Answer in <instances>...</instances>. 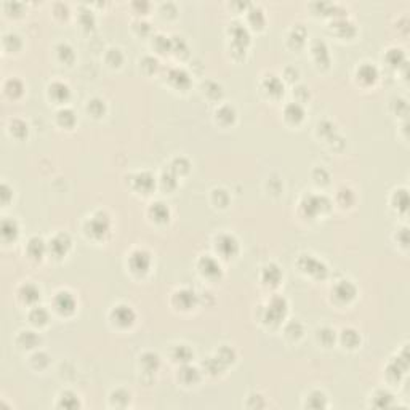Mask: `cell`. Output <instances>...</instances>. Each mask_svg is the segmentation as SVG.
I'll list each match as a JSON object with an SVG mask.
<instances>
[{"label":"cell","mask_w":410,"mask_h":410,"mask_svg":"<svg viewBox=\"0 0 410 410\" xmlns=\"http://www.w3.org/2000/svg\"><path fill=\"white\" fill-rule=\"evenodd\" d=\"M87 109L92 115H95V117H99V115H103V112H104V103L101 101V99L93 98L92 101H88Z\"/></svg>","instance_id":"cell-34"},{"label":"cell","mask_w":410,"mask_h":410,"mask_svg":"<svg viewBox=\"0 0 410 410\" xmlns=\"http://www.w3.org/2000/svg\"><path fill=\"white\" fill-rule=\"evenodd\" d=\"M111 319L117 325H120V327H128V325L133 324L135 313L130 306L119 304V306H114V309L111 311Z\"/></svg>","instance_id":"cell-5"},{"label":"cell","mask_w":410,"mask_h":410,"mask_svg":"<svg viewBox=\"0 0 410 410\" xmlns=\"http://www.w3.org/2000/svg\"><path fill=\"white\" fill-rule=\"evenodd\" d=\"M263 88H265V90L269 93V95H281L282 92H284V85H282V82L279 80V79L277 77H274V76H271V77H268L266 80H265V83H263Z\"/></svg>","instance_id":"cell-24"},{"label":"cell","mask_w":410,"mask_h":410,"mask_svg":"<svg viewBox=\"0 0 410 410\" xmlns=\"http://www.w3.org/2000/svg\"><path fill=\"white\" fill-rule=\"evenodd\" d=\"M58 122L61 125H64V127H72L76 122V115L71 109H61V111L58 112Z\"/></svg>","instance_id":"cell-31"},{"label":"cell","mask_w":410,"mask_h":410,"mask_svg":"<svg viewBox=\"0 0 410 410\" xmlns=\"http://www.w3.org/2000/svg\"><path fill=\"white\" fill-rule=\"evenodd\" d=\"M149 213L152 215V218L156 220V221L159 223H164L170 217V212H168V207L164 202H154L151 204V208H149Z\"/></svg>","instance_id":"cell-13"},{"label":"cell","mask_w":410,"mask_h":410,"mask_svg":"<svg viewBox=\"0 0 410 410\" xmlns=\"http://www.w3.org/2000/svg\"><path fill=\"white\" fill-rule=\"evenodd\" d=\"M18 234V224L12 218H5L2 221V236L3 239H15Z\"/></svg>","instance_id":"cell-25"},{"label":"cell","mask_w":410,"mask_h":410,"mask_svg":"<svg viewBox=\"0 0 410 410\" xmlns=\"http://www.w3.org/2000/svg\"><path fill=\"white\" fill-rule=\"evenodd\" d=\"M285 333L288 335V336H292V338H298L300 335L303 333V327H301V324L300 322H290L287 325V329H285Z\"/></svg>","instance_id":"cell-39"},{"label":"cell","mask_w":410,"mask_h":410,"mask_svg":"<svg viewBox=\"0 0 410 410\" xmlns=\"http://www.w3.org/2000/svg\"><path fill=\"white\" fill-rule=\"evenodd\" d=\"M386 60H391L390 61V64L391 66H399L401 63L404 61V53H402V50L401 48H393L388 51V55H386Z\"/></svg>","instance_id":"cell-36"},{"label":"cell","mask_w":410,"mask_h":410,"mask_svg":"<svg viewBox=\"0 0 410 410\" xmlns=\"http://www.w3.org/2000/svg\"><path fill=\"white\" fill-rule=\"evenodd\" d=\"M55 306L60 313L63 314H69L74 311L76 308V300L71 295L69 292H60L55 297Z\"/></svg>","instance_id":"cell-7"},{"label":"cell","mask_w":410,"mask_h":410,"mask_svg":"<svg viewBox=\"0 0 410 410\" xmlns=\"http://www.w3.org/2000/svg\"><path fill=\"white\" fill-rule=\"evenodd\" d=\"M87 229L93 237H101V236L106 234L108 229H109V218L101 212L95 213L93 217L88 220Z\"/></svg>","instance_id":"cell-3"},{"label":"cell","mask_w":410,"mask_h":410,"mask_svg":"<svg viewBox=\"0 0 410 410\" xmlns=\"http://www.w3.org/2000/svg\"><path fill=\"white\" fill-rule=\"evenodd\" d=\"M375 399H380V401H381V402L377 404V407H390V402H388V401H391L393 396L388 391H378Z\"/></svg>","instance_id":"cell-40"},{"label":"cell","mask_w":410,"mask_h":410,"mask_svg":"<svg viewBox=\"0 0 410 410\" xmlns=\"http://www.w3.org/2000/svg\"><path fill=\"white\" fill-rule=\"evenodd\" d=\"M357 77H359L362 82L372 83V82L377 80L378 71H377L375 66H372V64H369V63H365V64H362L359 69H357Z\"/></svg>","instance_id":"cell-14"},{"label":"cell","mask_w":410,"mask_h":410,"mask_svg":"<svg viewBox=\"0 0 410 410\" xmlns=\"http://www.w3.org/2000/svg\"><path fill=\"white\" fill-rule=\"evenodd\" d=\"M58 55H60V58L63 61H72L74 60V53H72V48L67 44H60L58 45Z\"/></svg>","instance_id":"cell-37"},{"label":"cell","mask_w":410,"mask_h":410,"mask_svg":"<svg viewBox=\"0 0 410 410\" xmlns=\"http://www.w3.org/2000/svg\"><path fill=\"white\" fill-rule=\"evenodd\" d=\"M325 406H327V399H325L324 393H320V391H313L306 399V407L322 409Z\"/></svg>","instance_id":"cell-22"},{"label":"cell","mask_w":410,"mask_h":410,"mask_svg":"<svg viewBox=\"0 0 410 410\" xmlns=\"http://www.w3.org/2000/svg\"><path fill=\"white\" fill-rule=\"evenodd\" d=\"M175 357L176 361H181V362H188L189 361V357H191V351H189L188 346L185 345H181V346H176V349H175Z\"/></svg>","instance_id":"cell-38"},{"label":"cell","mask_w":410,"mask_h":410,"mask_svg":"<svg viewBox=\"0 0 410 410\" xmlns=\"http://www.w3.org/2000/svg\"><path fill=\"white\" fill-rule=\"evenodd\" d=\"M130 269L136 272V274H144L151 266V256L148 252L144 250H135L131 252L130 258H128Z\"/></svg>","instance_id":"cell-2"},{"label":"cell","mask_w":410,"mask_h":410,"mask_svg":"<svg viewBox=\"0 0 410 410\" xmlns=\"http://www.w3.org/2000/svg\"><path fill=\"white\" fill-rule=\"evenodd\" d=\"M135 185H136V189H140V191L148 192V191H151L152 188H154L156 180H154V176H152L151 173L143 172V173H140V175L136 176Z\"/></svg>","instance_id":"cell-17"},{"label":"cell","mask_w":410,"mask_h":410,"mask_svg":"<svg viewBox=\"0 0 410 410\" xmlns=\"http://www.w3.org/2000/svg\"><path fill=\"white\" fill-rule=\"evenodd\" d=\"M298 266L301 268V271L308 272V274H311V276H317V277H324L325 272H327L322 263L309 255H303L298 261Z\"/></svg>","instance_id":"cell-4"},{"label":"cell","mask_w":410,"mask_h":410,"mask_svg":"<svg viewBox=\"0 0 410 410\" xmlns=\"http://www.w3.org/2000/svg\"><path fill=\"white\" fill-rule=\"evenodd\" d=\"M281 269L277 268L276 265H266L263 268V272H261V279L265 281V284H269V285H276V284H279L281 281Z\"/></svg>","instance_id":"cell-12"},{"label":"cell","mask_w":410,"mask_h":410,"mask_svg":"<svg viewBox=\"0 0 410 410\" xmlns=\"http://www.w3.org/2000/svg\"><path fill=\"white\" fill-rule=\"evenodd\" d=\"M29 317H31V320H32L34 324L42 325V324H45L47 320H48V313H47L42 306H35L32 311H31Z\"/></svg>","instance_id":"cell-30"},{"label":"cell","mask_w":410,"mask_h":410,"mask_svg":"<svg viewBox=\"0 0 410 410\" xmlns=\"http://www.w3.org/2000/svg\"><path fill=\"white\" fill-rule=\"evenodd\" d=\"M28 253L32 258H40L45 253V244L40 237H32L28 244Z\"/></svg>","instance_id":"cell-20"},{"label":"cell","mask_w":410,"mask_h":410,"mask_svg":"<svg viewBox=\"0 0 410 410\" xmlns=\"http://www.w3.org/2000/svg\"><path fill=\"white\" fill-rule=\"evenodd\" d=\"M335 297L341 300V301H349L356 295V287L349 281H341L338 285L335 287Z\"/></svg>","instance_id":"cell-10"},{"label":"cell","mask_w":410,"mask_h":410,"mask_svg":"<svg viewBox=\"0 0 410 410\" xmlns=\"http://www.w3.org/2000/svg\"><path fill=\"white\" fill-rule=\"evenodd\" d=\"M18 130H21L26 135V133H28V125H26L24 122H21V120H15V122H12V133L18 135L16 133Z\"/></svg>","instance_id":"cell-41"},{"label":"cell","mask_w":410,"mask_h":410,"mask_svg":"<svg viewBox=\"0 0 410 410\" xmlns=\"http://www.w3.org/2000/svg\"><path fill=\"white\" fill-rule=\"evenodd\" d=\"M313 53L316 56L317 63H322V58H325V61H329V53H327V47L324 42H314L313 44Z\"/></svg>","instance_id":"cell-33"},{"label":"cell","mask_w":410,"mask_h":410,"mask_svg":"<svg viewBox=\"0 0 410 410\" xmlns=\"http://www.w3.org/2000/svg\"><path fill=\"white\" fill-rule=\"evenodd\" d=\"M48 90H50V96L56 99V101H64L69 96V87L63 82H53L48 87Z\"/></svg>","instance_id":"cell-15"},{"label":"cell","mask_w":410,"mask_h":410,"mask_svg":"<svg viewBox=\"0 0 410 410\" xmlns=\"http://www.w3.org/2000/svg\"><path fill=\"white\" fill-rule=\"evenodd\" d=\"M199 269L204 276L207 277H215L218 276L220 272H221V268H220V263L212 258V256H202L201 260H199Z\"/></svg>","instance_id":"cell-9"},{"label":"cell","mask_w":410,"mask_h":410,"mask_svg":"<svg viewBox=\"0 0 410 410\" xmlns=\"http://www.w3.org/2000/svg\"><path fill=\"white\" fill-rule=\"evenodd\" d=\"M80 404H79V399L76 394L72 393H63L61 397H60V402H58V407H63V409H77Z\"/></svg>","instance_id":"cell-26"},{"label":"cell","mask_w":410,"mask_h":410,"mask_svg":"<svg viewBox=\"0 0 410 410\" xmlns=\"http://www.w3.org/2000/svg\"><path fill=\"white\" fill-rule=\"evenodd\" d=\"M140 364L141 365H146V364H149L148 365V372H154L157 367H159V356L157 354H154V353H146V354H143L140 357Z\"/></svg>","instance_id":"cell-29"},{"label":"cell","mask_w":410,"mask_h":410,"mask_svg":"<svg viewBox=\"0 0 410 410\" xmlns=\"http://www.w3.org/2000/svg\"><path fill=\"white\" fill-rule=\"evenodd\" d=\"M5 90H7L8 95H12V96H16V95H19L21 90H23V83H21L18 79H10V80L5 83Z\"/></svg>","instance_id":"cell-35"},{"label":"cell","mask_w":410,"mask_h":410,"mask_svg":"<svg viewBox=\"0 0 410 410\" xmlns=\"http://www.w3.org/2000/svg\"><path fill=\"white\" fill-rule=\"evenodd\" d=\"M37 341H39V336L34 332H21L19 338H18V343L24 345L26 348H32V346L37 345Z\"/></svg>","instance_id":"cell-32"},{"label":"cell","mask_w":410,"mask_h":410,"mask_svg":"<svg viewBox=\"0 0 410 410\" xmlns=\"http://www.w3.org/2000/svg\"><path fill=\"white\" fill-rule=\"evenodd\" d=\"M341 341H343V345L348 346V348H356L361 341V336L353 329H345L343 332H341Z\"/></svg>","instance_id":"cell-23"},{"label":"cell","mask_w":410,"mask_h":410,"mask_svg":"<svg viewBox=\"0 0 410 410\" xmlns=\"http://www.w3.org/2000/svg\"><path fill=\"white\" fill-rule=\"evenodd\" d=\"M170 82L178 88H188L189 87V76L183 69H173L170 72Z\"/></svg>","instance_id":"cell-19"},{"label":"cell","mask_w":410,"mask_h":410,"mask_svg":"<svg viewBox=\"0 0 410 410\" xmlns=\"http://www.w3.org/2000/svg\"><path fill=\"white\" fill-rule=\"evenodd\" d=\"M322 202H325V197H317V196H309L304 199V202L301 204L303 208L308 210L309 215H316L317 212L322 210Z\"/></svg>","instance_id":"cell-18"},{"label":"cell","mask_w":410,"mask_h":410,"mask_svg":"<svg viewBox=\"0 0 410 410\" xmlns=\"http://www.w3.org/2000/svg\"><path fill=\"white\" fill-rule=\"evenodd\" d=\"M284 115H285L287 120L290 122H300L304 115V109L300 103H290L285 106V111H284Z\"/></svg>","instance_id":"cell-16"},{"label":"cell","mask_w":410,"mask_h":410,"mask_svg":"<svg viewBox=\"0 0 410 410\" xmlns=\"http://www.w3.org/2000/svg\"><path fill=\"white\" fill-rule=\"evenodd\" d=\"M215 249L221 256L224 258H229V256H233L237 253L239 250V245H237V240H236L233 236L229 234H220L217 239H215Z\"/></svg>","instance_id":"cell-1"},{"label":"cell","mask_w":410,"mask_h":410,"mask_svg":"<svg viewBox=\"0 0 410 410\" xmlns=\"http://www.w3.org/2000/svg\"><path fill=\"white\" fill-rule=\"evenodd\" d=\"M181 381L186 383V385H191V383H196L199 380V372L197 369H194L191 365H185L180 372Z\"/></svg>","instance_id":"cell-27"},{"label":"cell","mask_w":410,"mask_h":410,"mask_svg":"<svg viewBox=\"0 0 410 410\" xmlns=\"http://www.w3.org/2000/svg\"><path fill=\"white\" fill-rule=\"evenodd\" d=\"M173 303L181 309H189L196 303V293L191 290H180L173 295Z\"/></svg>","instance_id":"cell-11"},{"label":"cell","mask_w":410,"mask_h":410,"mask_svg":"<svg viewBox=\"0 0 410 410\" xmlns=\"http://www.w3.org/2000/svg\"><path fill=\"white\" fill-rule=\"evenodd\" d=\"M19 295H21V298L24 300V301L32 303V301H35V300L40 297V290L35 285H32V284H24V285L21 287V290H19Z\"/></svg>","instance_id":"cell-21"},{"label":"cell","mask_w":410,"mask_h":410,"mask_svg":"<svg viewBox=\"0 0 410 410\" xmlns=\"http://www.w3.org/2000/svg\"><path fill=\"white\" fill-rule=\"evenodd\" d=\"M285 311H287L285 300L281 297H274L266 308V319L269 322H279L281 317H284V314H285Z\"/></svg>","instance_id":"cell-6"},{"label":"cell","mask_w":410,"mask_h":410,"mask_svg":"<svg viewBox=\"0 0 410 410\" xmlns=\"http://www.w3.org/2000/svg\"><path fill=\"white\" fill-rule=\"evenodd\" d=\"M71 247V239L67 234H56L50 240V252L56 256H63Z\"/></svg>","instance_id":"cell-8"},{"label":"cell","mask_w":410,"mask_h":410,"mask_svg":"<svg viewBox=\"0 0 410 410\" xmlns=\"http://www.w3.org/2000/svg\"><path fill=\"white\" fill-rule=\"evenodd\" d=\"M217 119L218 120H221L223 124H231L233 120L236 119V112H234V109L228 106V104H224V106H221L217 111Z\"/></svg>","instance_id":"cell-28"}]
</instances>
